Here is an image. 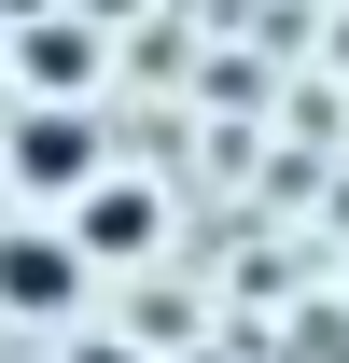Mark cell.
Returning a JSON list of instances; mask_svg holds the SVG:
<instances>
[{
	"instance_id": "6da1fadb",
	"label": "cell",
	"mask_w": 349,
	"mask_h": 363,
	"mask_svg": "<svg viewBox=\"0 0 349 363\" xmlns=\"http://www.w3.org/2000/svg\"><path fill=\"white\" fill-rule=\"evenodd\" d=\"M0 308H14V321H70V308H84V252H70L56 224H14V238H0Z\"/></svg>"
},
{
	"instance_id": "7a4b0ae2",
	"label": "cell",
	"mask_w": 349,
	"mask_h": 363,
	"mask_svg": "<svg viewBox=\"0 0 349 363\" xmlns=\"http://www.w3.org/2000/svg\"><path fill=\"white\" fill-rule=\"evenodd\" d=\"M84 168H98V126H84V112H70V98L14 126V182H28V196H70V182H84Z\"/></svg>"
},
{
	"instance_id": "3957f363",
	"label": "cell",
	"mask_w": 349,
	"mask_h": 363,
	"mask_svg": "<svg viewBox=\"0 0 349 363\" xmlns=\"http://www.w3.org/2000/svg\"><path fill=\"white\" fill-rule=\"evenodd\" d=\"M154 224H168V210H154V182H84V224H70V252H154Z\"/></svg>"
},
{
	"instance_id": "277c9868",
	"label": "cell",
	"mask_w": 349,
	"mask_h": 363,
	"mask_svg": "<svg viewBox=\"0 0 349 363\" xmlns=\"http://www.w3.org/2000/svg\"><path fill=\"white\" fill-rule=\"evenodd\" d=\"M28 70H43V98H84L98 43H84V28H28Z\"/></svg>"
},
{
	"instance_id": "5b68a950",
	"label": "cell",
	"mask_w": 349,
	"mask_h": 363,
	"mask_svg": "<svg viewBox=\"0 0 349 363\" xmlns=\"http://www.w3.org/2000/svg\"><path fill=\"white\" fill-rule=\"evenodd\" d=\"M70 363H140V350H126V335H84V350H70Z\"/></svg>"
}]
</instances>
